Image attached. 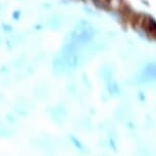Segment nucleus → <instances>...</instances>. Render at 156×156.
I'll return each instance as SVG.
<instances>
[{
    "mask_svg": "<svg viewBox=\"0 0 156 156\" xmlns=\"http://www.w3.org/2000/svg\"><path fill=\"white\" fill-rule=\"evenodd\" d=\"M1 44H2V38L0 36V47H1Z\"/></svg>",
    "mask_w": 156,
    "mask_h": 156,
    "instance_id": "11",
    "label": "nucleus"
},
{
    "mask_svg": "<svg viewBox=\"0 0 156 156\" xmlns=\"http://www.w3.org/2000/svg\"><path fill=\"white\" fill-rule=\"evenodd\" d=\"M26 62H27V56L25 54H20L10 60V66L14 69H23Z\"/></svg>",
    "mask_w": 156,
    "mask_h": 156,
    "instance_id": "3",
    "label": "nucleus"
},
{
    "mask_svg": "<svg viewBox=\"0 0 156 156\" xmlns=\"http://www.w3.org/2000/svg\"><path fill=\"white\" fill-rule=\"evenodd\" d=\"M64 23V16L59 12L51 13L45 19V26L50 30L58 31Z\"/></svg>",
    "mask_w": 156,
    "mask_h": 156,
    "instance_id": "2",
    "label": "nucleus"
},
{
    "mask_svg": "<svg viewBox=\"0 0 156 156\" xmlns=\"http://www.w3.org/2000/svg\"><path fill=\"white\" fill-rule=\"evenodd\" d=\"M41 7H42L43 9H45V10L51 9V8L53 7V3H51V2H48V1L42 2V3H41Z\"/></svg>",
    "mask_w": 156,
    "mask_h": 156,
    "instance_id": "7",
    "label": "nucleus"
},
{
    "mask_svg": "<svg viewBox=\"0 0 156 156\" xmlns=\"http://www.w3.org/2000/svg\"><path fill=\"white\" fill-rule=\"evenodd\" d=\"M43 29V26L42 25H35L34 26V30L35 31H41Z\"/></svg>",
    "mask_w": 156,
    "mask_h": 156,
    "instance_id": "10",
    "label": "nucleus"
},
{
    "mask_svg": "<svg viewBox=\"0 0 156 156\" xmlns=\"http://www.w3.org/2000/svg\"><path fill=\"white\" fill-rule=\"evenodd\" d=\"M34 93L36 97H38L39 99H45L48 96V88H47V86H45V84L40 85V86L35 88Z\"/></svg>",
    "mask_w": 156,
    "mask_h": 156,
    "instance_id": "4",
    "label": "nucleus"
},
{
    "mask_svg": "<svg viewBox=\"0 0 156 156\" xmlns=\"http://www.w3.org/2000/svg\"><path fill=\"white\" fill-rule=\"evenodd\" d=\"M8 72V66H2L0 67V73H7Z\"/></svg>",
    "mask_w": 156,
    "mask_h": 156,
    "instance_id": "9",
    "label": "nucleus"
},
{
    "mask_svg": "<svg viewBox=\"0 0 156 156\" xmlns=\"http://www.w3.org/2000/svg\"><path fill=\"white\" fill-rule=\"evenodd\" d=\"M52 70L56 76L64 75V73L69 72L63 56L58 52L54 55L53 59H52Z\"/></svg>",
    "mask_w": 156,
    "mask_h": 156,
    "instance_id": "1",
    "label": "nucleus"
},
{
    "mask_svg": "<svg viewBox=\"0 0 156 156\" xmlns=\"http://www.w3.org/2000/svg\"><path fill=\"white\" fill-rule=\"evenodd\" d=\"M1 29H2V31L5 32V33H12L13 32V27L10 25V23H2Z\"/></svg>",
    "mask_w": 156,
    "mask_h": 156,
    "instance_id": "6",
    "label": "nucleus"
},
{
    "mask_svg": "<svg viewBox=\"0 0 156 156\" xmlns=\"http://www.w3.org/2000/svg\"><path fill=\"white\" fill-rule=\"evenodd\" d=\"M46 59V52L45 51H38L35 53L34 57H33V60L35 61V63H40V62H43L44 60Z\"/></svg>",
    "mask_w": 156,
    "mask_h": 156,
    "instance_id": "5",
    "label": "nucleus"
},
{
    "mask_svg": "<svg viewBox=\"0 0 156 156\" xmlns=\"http://www.w3.org/2000/svg\"><path fill=\"white\" fill-rule=\"evenodd\" d=\"M20 16H22V11H20V10H16L14 12H12V19L16 20H20Z\"/></svg>",
    "mask_w": 156,
    "mask_h": 156,
    "instance_id": "8",
    "label": "nucleus"
}]
</instances>
